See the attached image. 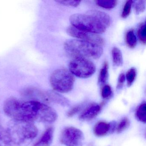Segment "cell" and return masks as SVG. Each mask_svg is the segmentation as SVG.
<instances>
[{
	"mask_svg": "<svg viewBox=\"0 0 146 146\" xmlns=\"http://www.w3.org/2000/svg\"><path fill=\"white\" fill-rule=\"evenodd\" d=\"M4 111L7 116L17 121L52 123L58 117L53 108L42 102L35 100L23 101L13 97L5 102Z\"/></svg>",
	"mask_w": 146,
	"mask_h": 146,
	"instance_id": "6da1fadb",
	"label": "cell"
},
{
	"mask_svg": "<svg viewBox=\"0 0 146 146\" xmlns=\"http://www.w3.org/2000/svg\"><path fill=\"white\" fill-rule=\"evenodd\" d=\"M38 129L33 122L13 120L6 131L8 145L17 146L27 140L33 139L38 134Z\"/></svg>",
	"mask_w": 146,
	"mask_h": 146,
	"instance_id": "7a4b0ae2",
	"label": "cell"
},
{
	"mask_svg": "<svg viewBox=\"0 0 146 146\" xmlns=\"http://www.w3.org/2000/svg\"><path fill=\"white\" fill-rule=\"evenodd\" d=\"M64 46L67 53L74 58L82 57L98 59L103 52L101 46L77 39L67 40Z\"/></svg>",
	"mask_w": 146,
	"mask_h": 146,
	"instance_id": "3957f363",
	"label": "cell"
},
{
	"mask_svg": "<svg viewBox=\"0 0 146 146\" xmlns=\"http://www.w3.org/2000/svg\"><path fill=\"white\" fill-rule=\"evenodd\" d=\"M72 26L75 28L94 34H102L106 28L92 16L87 14H75L70 17Z\"/></svg>",
	"mask_w": 146,
	"mask_h": 146,
	"instance_id": "277c9868",
	"label": "cell"
},
{
	"mask_svg": "<svg viewBox=\"0 0 146 146\" xmlns=\"http://www.w3.org/2000/svg\"><path fill=\"white\" fill-rule=\"evenodd\" d=\"M75 78L70 71L59 69L51 75L50 82L54 90L61 93L70 92L73 88Z\"/></svg>",
	"mask_w": 146,
	"mask_h": 146,
	"instance_id": "5b68a950",
	"label": "cell"
},
{
	"mask_svg": "<svg viewBox=\"0 0 146 146\" xmlns=\"http://www.w3.org/2000/svg\"><path fill=\"white\" fill-rule=\"evenodd\" d=\"M69 67V71L72 75L80 78L90 77L96 70L95 65L92 61L82 57L73 58Z\"/></svg>",
	"mask_w": 146,
	"mask_h": 146,
	"instance_id": "8992f818",
	"label": "cell"
},
{
	"mask_svg": "<svg viewBox=\"0 0 146 146\" xmlns=\"http://www.w3.org/2000/svg\"><path fill=\"white\" fill-rule=\"evenodd\" d=\"M84 140L82 131L72 126L65 128L60 135V142L65 146H82Z\"/></svg>",
	"mask_w": 146,
	"mask_h": 146,
	"instance_id": "52a82bcc",
	"label": "cell"
},
{
	"mask_svg": "<svg viewBox=\"0 0 146 146\" xmlns=\"http://www.w3.org/2000/svg\"><path fill=\"white\" fill-rule=\"evenodd\" d=\"M66 31L70 36L77 38V40L100 46H102L104 44L103 38L97 34L80 30L72 26L68 27Z\"/></svg>",
	"mask_w": 146,
	"mask_h": 146,
	"instance_id": "ba28073f",
	"label": "cell"
},
{
	"mask_svg": "<svg viewBox=\"0 0 146 146\" xmlns=\"http://www.w3.org/2000/svg\"><path fill=\"white\" fill-rule=\"evenodd\" d=\"M104 103L100 105L93 103L88 106L80 114L79 119L81 121H88L92 120L99 114Z\"/></svg>",
	"mask_w": 146,
	"mask_h": 146,
	"instance_id": "9c48e42d",
	"label": "cell"
},
{
	"mask_svg": "<svg viewBox=\"0 0 146 146\" xmlns=\"http://www.w3.org/2000/svg\"><path fill=\"white\" fill-rule=\"evenodd\" d=\"M46 101L47 103L54 102L63 106H70V102L65 97L54 91L46 92Z\"/></svg>",
	"mask_w": 146,
	"mask_h": 146,
	"instance_id": "30bf717a",
	"label": "cell"
},
{
	"mask_svg": "<svg viewBox=\"0 0 146 146\" xmlns=\"http://www.w3.org/2000/svg\"><path fill=\"white\" fill-rule=\"evenodd\" d=\"M87 14L94 18L106 29L109 27L111 24V18L105 13L97 10H90L87 13Z\"/></svg>",
	"mask_w": 146,
	"mask_h": 146,
	"instance_id": "8fae6325",
	"label": "cell"
},
{
	"mask_svg": "<svg viewBox=\"0 0 146 146\" xmlns=\"http://www.w3.org/2000/svg\"><path fill=\"white\" fill-rule=\"evenodd\" d=\"M54 129L50 127L46 130L40 140L34 146H50L53 139Z\"/></svg>",
	"mask_w": 146,
	"mask_h": 146,
	"instance_id": "7c38bea8",
	"label": "cell"
},
{
	"mask_svg": "<svg viewBox=\"0 0 146 146\" xmlns=\"http://www.w3.org/2000/svg\"><path fill=\"white\" fill-rule=\"evenodd\" d=\"M110 123L100 121L95 125L94 128V134L96 136H104L110 132Z\"/></svg>",
	"mask_w": 146,
	"mask_h": 146,
	"instance_id": "4fadbf2b",
	"label": "cell"
},
{
	"mask_svg": "<svg viewBox=\"0 0 146 146\" xmlns=\"http://www.w3.org/2000/svg\"><path fill=\"white\" fill-rule=\"evenodd\" d=\"M112 56L114 65L116 66H121L123 64V58L120 50L117 47H114L112 50Z\"/></svg>",
	"mask_w": 146,
	"mask_h": 146,
	"instance_id": "5bb4252c",
	"label": "cell"
},
{
	"mask_svg": "<svg viewBox=\"0 0 146 146\" xmlns=\"http://www.w3.org/2000/svg\"><path fill=\"white\" fill-rule=\"evenodd\" d=\"M136 117L142 123L146 122V104L143 102L140 105L136 111Z\"/></svg>",
	"mask_w": 146,
	"mask_h": 146,
	"instance_id": "9a60e30c",
	"label": "cell"
},
{
	"mask_svg": "<svg viewBox=\"0 0 146 146\" xmlns=\"http://www.w3.org/2000/svg\"><path fill=\"white\" fill-rule=\"evenodd\" d=\"M108 65L107 62H105L103 67L101 69L99 75L98 82L100 84H102L106 83L107 81L108 76Z\"/></svg>",
	"mask_w": 146,
	"mask_h": 146,
	"instance_id": "2e32d148",
	"label": "cell"
},
{
	"mask_svg": "<svg viewBox=\"0 0 146 146\" xmlns=\"http://www.w3.org/2000/svg\"><path fill=\"white\" fill-rule=\"evenodd\" d=\"M125 42L127 46L130 48H134L136 46L137 40L133 30L129 31L126 33Z\"/></svg>",
	"mask_w": 146,
	"mask_h": 146,
	"instance_id": "e0dca14e",
	"label": "cell"
},
{
	"mask_svg": "<svg viewBox=\"0 0 146 146\" xmlns=\"http://www.w3.org/2000/svg\"><path fill=\"white\" fill-rule=\"evenodd\" d=\"M95 2L96 5L100 7L105 9H111L116 6L117 4L118 1L115 0H97Z\"/></svg>",
	"mask_w": 146,
	"mask_h": 146,
	"instance_id": "ac0fdd59",
	"label": "cell"
},
{
	"mask_svg": "<svg viewBox=\"0 0 146 146\" xmlns=\"http://www.w3.org/2000/svg\"><path fill=\"white\" fill-rule=\"evenodd\" d=\"M136 70L134 67L130 69L126 72L125 76L127 80L128 87H130L134 82L136 76Z\"/></svg>",
	"mask_w": 146,
	"mask_h": 146,
	"instance_id": "d6986e66",
	"label": "cell"
},
{
	"mask_svg": "<svg viewBox=\"0 0 146 146\" xmlns=\"http://www.w3.org/2000/svg\"><path fill=\"white\" fill-rule=\"evenodd\" d=\"M133 6L136 13L137 14L143 12L146 8V1L143 0L133 1Z\"/></svg>",
	"mask_w": 146,
	"mask_h": 146,
	"instance_id": "ffe728a7",
	"label": "cell"
},
{
	"mask_svg": "<svg viewBox=\"0 0 146 146\" xmlns=\"http://www.w3.org/2000/svg\"><path fill=\"white\" fill-rule=\"evenodd\" d=\"M137 36L139 40L142 44L145 45L146 42V29L145 23L142 24L137 31Z\"/></svg>",
	"mask_w": 146,
	"mask_h": 146,
	"instance_id": "44dd1931",
	"label": "cell"
},
{
	"mask_svg": "<svg viewBox=\"0 0 146 146\" xmlns=\"http://www.w3.org/2000/svg\"><path fill=\"white\" fill-rule=\"evenodd\" d=\"M130 121L127 117H125L119 122L116 127L118 133H121L129 126Z\"/></svg>",
	"mask_w": 146,
	"mask_h": 146,
	"instance_id": "7402d4cb",
	"label": "cell"
},
{
	"mask_svg": "<svg viewBox=\"0 0 146 146\" xmlns=\"http://www.w3.org/2000/svg\"><path fill=\"white\" fill-rule=\"evenodd\" d=\"M132 4H133L132 1H126L124 6L123 12L121 15V17L123 18H126L129 15Z\"/></svg>",
	"mask_w": 146,
	"mask_h": 146,
	"instance_id": "603a6c76",
	"label": "cell"
},
{
	"mask_svg": "<svg viewBox=\"0 0 146 146\" xmlns=\"http://www.w3.org/2000/svg\"><path fill=\"white\" fill-rule=\"evenodd\" d=\"M56 1L63 5L69 6L73 7H76L78 6L81 2V1H62V0Z\"/></svg>",
	"mask_w": 146,
	"mask_h": 146,
	"instance_id": "cb8c5ba5",
	"label": "cell"
},
{
	"mask_svg": "<svg viewBox=\"0 0 146 146\" xmlns=\"http://www.w3.org/2000/svg\"><path fill=\"white\" fill-rule=\"evenodd\" d=\"M112 94L111 87L109 85H105L102 89V96L104 99H107L110 97Z\"/></svg>",
	"mask_w": 146,
	"mask_h": 146,
	"instance_id": "d4e9b609",
	"label": "cell"
},
{
	"mask_svg": "<svg viewBox=\"0 0 146 146\" xmlns=\"http://www.w3.org/2000/svg\"><path fill=\"white\" fill-rule=\"evenodd\" d=\"M82 108V106L80 105L76 106L73 107V108L70 109L67 113V115L69 117H73L75 114L78 113Z\"/></svg>",
	"mask_w": 146,
	"mask_h": 146,
	"instance_id": "484cf974",
	"label": "cell"
},
{
	"mask_svg": "<svg viewBox=\"0 0 146 146\" xmlns=\"http://www.w3.org/2000/svg\"><path fill=\"white\" fill-rule=\"evenodd\" d=\"M125 80V75L124 73H121V74L119 75L118 79L117 85V89H119L122 88Z\"/></svg>",
	"mask_w": 146,
	"mask_h": 146,
	"instance_id": "4316f807",
	"label": "cell"
},
{
	"mask_svg": "<svg viewBox=\"0 0 146 146\" xmlns=\"http://www.w3.org/2000/svg\"><path fill=\"white\" fill-rule=\"evenodd\" d=\"M110 132L109 133H112L113 132H114V131L115 130L116 127H117V125H116V123L114 121H113V122L110 123Z\"/></svg>",
	"mask_w": 146,
	"mask_h": 146,
	"instance_id": "83f0119b",
	"label": "cell"
}]
</instances>
